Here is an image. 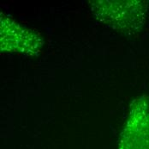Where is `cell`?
Segmentation results:
<instances>
[{"instance_id": "6da1fadb", "label": "cell", "mask_w": 149, "mask_h": 149, "mask_svg": "<svg viewBox=\"0 0 149 149\" xmlns=\"http://www.w3.org/2000/svg\"><path fill=\"white\" fill-rule=\"evenodd\" d=\"M119 149H149V105L144 97L134 103L122 133Z\"/></svg>"}]
</instances>
